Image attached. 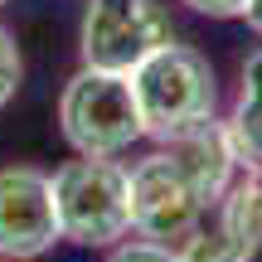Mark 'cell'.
I'll list each match as a JSON object with an SVG mask.
<instances>
[{"instance_id":"cell-7","label":"cell","mask_w":262,"mask_h":262,"mask_svg":"<svg viewBox=\"0 0 262 262\" xmlns=\"http://www.w3.org/2000/svg\"><path fill=\"white\" fill-rule=\"evenodd\" d=\"M160 146L170 150V156L185 165V175L199 185V194L209 199V204H219L224 199V189L238 180V150H233V136H228V122H219V117H204V122L175 131V136H165Z\"/></svg>"},{"instance_id":"cell-8","label":"cell","mask_w":262,"mask_h":262,"mask_svg":"<svg viewBox=\"0 0 262 262\" xmlns=\"http://www.w3.org/2000/svg\"><path fill=\"white\" fill-rule=\"evenodd\" d=\"M214 209H219L214 228L233 243V253L243 262H253L262 253V175L243 170V175L224 189V199H219Z\"/></svg>"},{"instance_id":"cell-11","label":"cell","mask_w":262,"mask_h":262,"mask_svg":"<svg viewBox=\"0 0 262 262\" xmlns=\"http://www.w3.org/2000/svg\"><path fill=\"white\" fill-rule=\"evenodd\" d=\"M107 262H180V253L156 238H122V243H112Z\"/></svg>"},{"instance_id":"cell-13","label":"cell","mask_w":262,"mask_h":262,"mask_svg":"<svg viewBox=\"0 0 262 262\" xmlns=\"http://www.w3.org/2000/svg\"><path fill=\"white\" fill-rule=\"evenodd\" d=\"M238 19H248V29H253V34H262V0H248Z\"/></svg>"},{"instance_id":"cell-15","label":"cell","mask_w":262,"mask_h":262,"mask_svg":"<svg viewBox=\"0 0 262 262\" xmlns=\"http://www.w3.org/2000/svg\"><path fill=\"white\" fill-rule=\"evenodd\" d=\"M0 5H5V0H0Z\"/></svg>"},{"instance_id":"cell-9","label":"cell","mask_w":262,"mask_h":262,"mask_svg":"<svg viewBox=\"0 0 262 262\" xmlns=\"http://www.w3.org/2000/svg\"><path fill=\"white\" fill-rule=\"evenodd\" d=\"M228 136H233L238 165L262 175V49L243 63L238 97H233V112H228Z\"/></svg>"},{"instance_id":"cell-6","label":"cell","mask_w":262,"mask_h":262,"mask_svg":"<svg viewBox=\"0 0 262 262\" xmlns=\"http://www.w3.org/2000/svg\"><path fill=\"white\" fill-rule=\"evenodd\" d=\"M58 209H54V175L34 165L0 170V257L34 262L58 243Z\"/></svg>"},{"instance_id":"cell-1","label":"cell","mask_w":262,"mask_h":262,"mask_svg":"<svg viewBox=\"0 0 262 262\" xmlns=\"http://www.w3.org/2000/svg\"><path fill=\"white\" fill-rule=\"evenodd\" d=\"M126 78H131V93H136V107H141V126L156 141L214 117V107H219L214 63L199 49L175 44V39L160 44L156 54H146Z\"/></svg>"},{"instance_id":"cell-4","label":"cell","mask_w":262,"mask_h":262,"mask_svg":"<svg viewBox=\"0 0 262 262\" xmlns=\"http://www.w3.org/2000/svg\"><path fill=\"white\" fill-rule=\"evenodd\" d=\"M170 39H175V19L165 0H88L78 25V54L93 68L131 73Z\"/></svg>"},{"instance_id":"cell-10","label":"cell","mask_w":262,"mask_h":262,"mask_svg":"<svg viewBox=\"0 0 262 262\" xmlns=\"http://www.w3.org/2000/svg\"><path fill=\"white\" fill-rule=\"evenodd\" d=\"M19 83H25V58H19V44L5 25H0V112L15 102Z\"/></svg>"},{"instance_id":"cell-2","label":"cell","mask_w":262,"mask_h":262,"mask_svg":"<svg viewBox=\"0 0 262 262\" xmlns=\"http://www.w3.org/2000/svg\"><path fill=\"white\" fill-rule=\"evenodd\" d=\"M58 233L78 248H112L131 233V170L117 156H78L54 170Z\"/></svg>"},{"instance_id":"cell-5","label":"cell","mask_w":262,"mask_h":262,"mask_svg":"<svg viewBox=\"0 0 262 262\" xmlns=\"http://www.w3.org/2000/svg\"><path fill=\"white\" fill-rule=\"evenodd\" d=\"M209 209L214 204L199 194V185L185 175V165L165 146L131 165V228L141 238L180 248L189 233L204 228Z\"/></svg>"},{"instance_id":"cell-3","label":"cell","mask_w":262,"mask_h":262,"mask_svg":"<svg viewBox=\"0 0 262 262\" xmlns=\"http://www.w3.org/2000/svg\"><path fill=\"white\" fill-rule=\"evenodd\" d=\"M58 131L73 146V156H122V150H131L146 136L136 93H131V78L112 73V68L83 63L63 83Z\"/></svg>"},{"instance_id":"cell-14","label":"cell","mask_w":262,"mask_h":262,"mask_svg":"<svg viewBox=\"0 0 262 262\" xmlns=\"http://www.w3.org/2000/svg\"><path fill=\"white\" fill-rule=\"evenodd\" d=\"M0 262H10V257H0Z\"/></svg>"},{"instance_id":"cell-12","label":"cell","mask_w":262,"mask_h":262,"mask_svg":"<svg viewBox=\"0 0 262 262\" xmlns=\"http://www.w3.org/2000/svg\"><path fill=\"white\" fill-rule=\"evenodd\" d=\"M180 5H189L194 15H209V19H238L248 0H180Z\"/></svg>"}]
</instances>
